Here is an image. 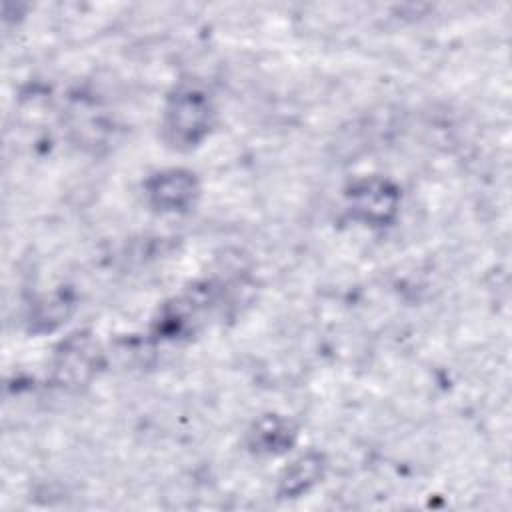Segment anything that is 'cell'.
<instances>
[{"instance_id": "cell-1", "label": "cell", "mask_w": 512, "mask_h": 512, "mask_svg": "<svg viewBox=\"0 0 512 512\" xmlns=\"http://www.w3.org/2000/svg\"><path fill=\"white\" fill-rule=\"evenodd\" d=\"M210 114V104L202 94L194 90L178 92L166 110L164 126L170 140L178 146L196 144L210 126Z\"/></svg>"}, {"instance_id": "cell-2", "label": "cell", "mask_w": 512, "mask_h": 512, "mask_svg": "<svg viewBox=\"0 0 512 512\" xmlns=\"http://www.w3.org/2000/svg\"><path fill=\"white\" fill-rule=\"evenodd\" d=\"M148 194L160 210H182L188 202H192L194 180L188 172L168 170L152 178Z\"/></svg>"}, {"instance_id": "cell-3", "label": "cell", "mask_w": 512, "mask_h": 512, "mask_svg": "<svg viewBox=\"0 0 512 512\" xmlns=\"http://www.w3.org/2000/svg\"><path fill=\"white\" fill-rule=\"evenodd\" d=\"M94 366V354L90 350L88 340L74 338L66 346H62V352L56 360V372L66 382H80L88 376V372Z\"/></svg>"}, {"instance_id": "cell-4", "label": "cell", "mask_w": 512, "mask_h": 512, "mask_svg": "<svg viewBox=\"0 0 512 512\" xmlns=\"http://www.w3.org/2000/svg\"><path fill=\"white\" fill-rule=\"evenodd\" d=\"M322 470L324 464L320 456L308 454L298 458L290 468H286L280 480V492L284 494V498H296L322 478Z\"/></svg>"}, {"instance_id": "cell-5", "label": "cell", "mask_w": 512, "mask_h": 512, "mask_svg": "<svg viewBox=\"0 0 512 512\" xmlns=\"http://www.w3.org/2000/svg\"><path fill=\"white\" fill-rule=\"evenodd\" d=\"M356 204L354 208L362 212V216L366 220H382L388 212L394 210V194L390 190H386L384 184H380L378 188H372L370 184H366L360 192L354 194Z\"/></svg>"}]
</instances>
